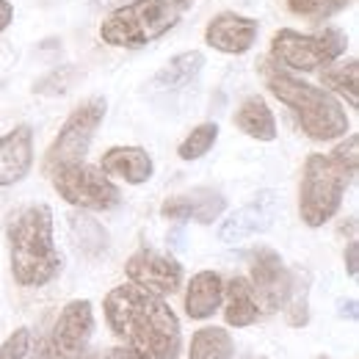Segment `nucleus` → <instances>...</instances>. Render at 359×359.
<instances>
[{
  "instance_id": "nucleus-1",
  "label": "nucleus",
  "mask_w": 359,
  "mask_h": 359,
  "mask_svg": "<svg viewBox=\"0 0 359 359\" xmlns=\"http://www.w3.org/2000/svg\"><path fill=\"white\" fill-rule=\"evenodd\" d=\"M105 320L111 332L138 359H177L182 351V332L175 310L138 285L114 287L105 302Z\"/></svg>"
},
{
  "instance_id": "nucleus-2",
  "label": "nucleus",
  "mask_w": 359,
  "mask_h": 359,
  "mask_svg": "<svg viewBox=\"0 0 359 359\" xmlns=\"http://www.w3.org/2000/svg\"><path fill=\"white\" fill-rule=\"evenodd\" d=\"M8 263L14 282L22 287H45L61 273V255L53 241V210L50 205H28L6 222Z\"/></svg>"
},
{
  "instance_id": "nucleus-3",
  "label": "nucleus",
  "mask_w": 359,
  "mask_h": 359,
  "mask_svg": "<svg viewBox=\"0 0 359 359\" xmlns=\"http://www.w3.org/2000/svg\"><path fill=\"white\" fill-rule=\"evenodd\" d=\"M266 86L282 105L293 111V116L299 119V128L313 141H334L348 133L346 108L323 86H313L273 67H266Z\"/></svg>"
},
{
  "instance_id": "nucleus-4",
  "label": "nucleus",
  "mask_w": 359,
  "mask_h": 359,
  "mask_svg": "<svg viewBox=\"0 0 359 359\" xmlns=\"http://www.w3.org/2000/svg\"><path fill=\"white\" fill-rule=\"evenodd\" d=\"M191 6L194 0H133L100 22V39L125 50L144 47L169 34Z\"/></svg>"
},
{
  "instance_id": "nucleus-5",
  "label": "nucleus",
  "mask_w": 359,
  "mask_h": 359,
  "mask_svg": "<svg viewBox=\"0 0 359 359\" xmlns=\"http://www.w3.org/2000/svg\"><path fill=\"white\" fill-rule=\"evenodd\" d=\"M348 175L329 158L313 152L304 161L302 185H299V216L307 226H323L334 219V213L343 205Z\"/></svg>"
},
{
  "instance_id": "nucleus-6",
  "label": "nucleus",
  "mask_w": 359,
  "mask_h": 359,
  "mask_svg": "<svg viewBox=\"0 0 359 359\" xmlns=\"http://www.w3.org/2000/svg\"><path fill=\"white\" fill-rule=\"evenodd\" d=\"M348 50V36L340 28H326L320 34H299L293 28H282L271 39L273 61L285 64L296 72H318L320 67L337 61Z\"/></svg>"
},
{
  "instance_id": "nucleus-7",
  "label": "nucleus",
  "mask_w": 359,
  "mask_h": 359,
  "mask_svg": "<svg viewBox=\"0 0 359 359\" xmlns=\"http://www.w3.org/2000/svg\"><path fill=\"white\" fill-rule=\"evenodd\" d=\"M50 177H53L55 194L78 210H97V213L102 210L105 213V210L119 208V202H122V191L116 188V182L100 166H91L86 161L58 166Z\"/></svg>"
},
{
  "instance_id": "nucleus-8",
  "label": "nucleus",
  "mask_w": 359,
  "mask_h": 359,
  "mask_svg": "<svg viewBox=\"0 0 359 359\" xmlns=\"http://www.w3.org/2000/svg\"><path fill=\"white\" fill-rule=\"evenodd\" d=\"M105 111H108V102L102 97H89L83 100L64 122V128L58 130L55 141L50 144L45 155V175H53L58 166H67V163H78L86 158L91 147V138L97 133V128L102 125L105 119Z\"/></svg>"
},
{
  "instance_id": "nucleus-9",
  "label": "nucleus",
  "mask_w": 359,
  "mask_h": 359,
  "mask_svg": "<svg viewBox=\"0 0 359 359\" xmlns=\"http://www.w3.org/2000/svg\"><path fill=\"white\" fill-rule=\"evenodd\" d=\"M290 282H293V273L287 271V266L282 263V257L263 246V249H255L252 252V293H255V302L260 307V313H276L285 307L287 302V293H290Z\"/></svg>"
},
{
  "instance_id": "nucleus-10",
  "label": "nucleus",
  "mask_w": 359,
  "mask_h": 359,
  "mask_svg": "<svg viewBox=\"0 0 359 359\" xmlns=\"http://www.w3.org/2000/svg\"><path fill=\"white\" fill-rule=\"evenodd\" d=\"M91 332H94V310H91V302L86 299H75L69 302L53 332H50V340H47V348H50V357L53 359H75L91 340Z\"/></svg>"
},
{
  "instance_id": "nucleus-11",
  "label": "nucleus",
  "mask_w": 359,
  "mask_h": 359,
  "mask_svg": "<svg viewBox=\"0 0 359 359\" xmlns=\"http://www.w3.org/2000/svg\"><path fill=\"white\" fill-rule=\"evenodd\" d=\"M125 273L133 285L155 296H172L182 285V266L172 255H161L155 249H141L130 255V260L125 263Z\"/></svg>"
},
{
  "instance_id": "nucleus-12",
  "label": "nucleus",
  "mask_w": 359,
  "mask_h": 359,
  "mask_svg": "<svg viewBox=\"0 0 359 359\" xmlns=\"http://www.w3.org/2000/svg\"><path fill=\"white\" fill-rule=\"evenodd\" d=\"M276 210H279L276 194L273 191H260L243 208H238L229 219H224V224L219 226V241L238 243V241H246L252 235L266 232V229H271L273 219H276Z\"/></svg>"
},
{
  "instance_id": "nucleus-13",
  "label": "nucleus",
  "mask_w": 359,
  "mask_h": 359,
  "mask_svg": "<svg viewBox=\"0 0 359 359\" xmlns=\"http://www.w3.org/2000/svg\"><path fill=\"white\" fill-rule=\"evenodd\" d=\"M257 36H260V22L255 17H243L235 11L216 14L205 28V42L219 53H226V55L249 53L257 45Z\"/></svg>"
},
{
  "instance_id": "nucleus-14",
  "label": "nucleus",
  "mask_w": 359,
  "mask_h": 359,
  "mask_svg": "<svg viewBox=\"0 0 359 359\" xmlns=\"http://www.w3.org/2000/svg\"><path fill=\"white\" fill-rule=\"evenodd\" d=\"M224 210H226L224 194L216 191V188H194L188 194H177V196L166 199L163 208H161L163 219L196 222V224H213L216 219H222Z\"/></svg>"
},
{
  "instance_id": "nucleus-15",
  "label": "nucleus",
  "mask_w": 359,
  "mask_h": 359,
  "mask_svg": "<svg viewBox=\"0 0 359 359\" xmlns=\"http://www.w3.org/2000/svg\"><path fill=\"white\" fill-rule=\"evenodd\" d=\"M34 166V130L20 125L0 138V188L14 185L31 175Z\"/></svg>"
},
{
  "instance_id": "nucleus-16",
  "label": "nucleus",
  "mask_w": 359,
  "mask_h": 359,
  "mask_svg": "<svg viewBox=\"0 0 359 359\" xmlns=\"http://www.w3.org/2000/svg\"><path fill=\"white\" fill-rule=\"evenodd\" d=\"M100 169L108 177H119L130 185H144L155 172L152 155L144 147H111L108 152H102Z\"/></svg>"
},
{
  "instance_id": "nucleus-17",
  "label": "nucleus",
  "mask_w": 359,
  "mask_h": 359,
  "mask_svg": "<svg viewBox=\"0 0 359 359\" xmlns=\"http://www.w3.org/2000/svg\"><path fill=\"white\" fill-rule=\"evenodd\" d=\"M224 279L216 271H199L191 276L185 290V315L191 320H205L222 307Z\"/></svg>"
},
{
  "instance_id": "nucleus-18",
  "label": "nucleus",
  "mask_w": 359,
  "mask_h": 359,
  "mask_svg": "<svg viewBox=\"0 0 359 359\" xmlns=\"http://www.w3.org/2000/svg\"><path fill=\"white\" fill-rule=\"evenodd\" d=\"M224 320L235 329H243V326H252L257 323L260 318V307L255 302V293H252V285L246 276H232L224 285Z\"/></svg>"
},
{
  "instance_id": "nucleus-19",
  "label": "nucleus",
  "mask_w": 359,
  "mask_h": 359,
  "mask_svg": "<svg viewBox=\"0 0 359 359\" xmlns=\"http://www.w3.org/2000/svg\"><path fill=\"white\" fill-rule=\"evenodd\" d=\"M232 122H235V128L241 133H246L249 138H257V141H273L276 138V119L271 114L269 102L263 97H257V94L246 97L238 105Z\"/></svg>"
},
{
  "instance_id": "nucleus-20",
  "label": "nucleus",
  "mask_w": 359,
  "mask_h": 359,
  "mask_svg": "<svg viewBox=\"0 0 359 359\" xmlns=\"http://www.w3.org/2000/svg\"><path fill=\"white\" fill-rule=\"evenodd\" d=\"M205 67V55L199 50H188V53H180L175 58H169L152 78V86L155 89H182L188 86Z\"/></svg>"
},
{
  "instance_id": "nucleus-21",
  "label": "nucleus",
  "mask_w": 359,
  "mask_h": 359,
  "mask_svg": "<svg viewBox=\"0 0 359 359\" xmlns=\"http://www.w3.org/2000/svg\"><path fill=\"white\" fill-rule=\"evenodd\" d=\"M320 72V83L323 89L348 100L351 108L359 105V94H357V83H359V61L357 58H348V61H332L326 67L318 69Z\"/></svg>"
},
{
  "instance_id": "nucleus-22",
  "label": "nucleus",
  "mask_w": 359,
  "mask_h": 359,
  "mask_svg": "<svg viewBox=\"0 0 359 359\" xmlns=\"http://www.w3.org/2000/svg\"><path fill=\"white\" fill-rule=\"evenodd\" d=\"M235 343L222 326H205L191 337L188 359H232Z\"/></svg>"
},
{
  "instance_id": "nucleus-23",
  "label": "nucleus",
  "mask_w": 359,
  "mask_h": 359,
  "mask_svg": "<svg viewBox=\"0 0 359 359\" xmlns=\"http://www.w3.org/2000/svg\"><path fill=\"white\" fill-rule=\"evenodd\" d=\"M69 226H72V241L75 246L86 255V257H100L108 249V232L100 222H94L91 216L83 213H72L69 216Z\"/></svg>"
},
{
  "instance_id": "nucleus-24",
  "label": "nucleus",
  "mask_w": 359,
  "mask_h": 359,
  "mask_svg": "<svg viewBox=\"0 0 359 359\" xmlns=\"http://www.w3.org/2000/svg\"><path fill=\"white\" fill-rule=\"evenodd\" d=\"M285 318L290 326H307L310 323V276L304 273H293L290 282V293L285 302Z\"/></svg>"
},
{
  "instance_id": "nucleus-25",
  "label": "nucleus",
  "mask_w": 359,
  "mask_h": 359,
  "mask_svg": "<svg viewBox=\"0 0 359 359\" xmlns=\"http://www.w3.org/2000/svg\"><path fill=\"white\" fill-rule=\"evenodd\" d=\"M216 138H219V125L216 122L196 125L191 133L182 138V144L177 147V155L182 161H199V158H205L213 149Z\"/></svg>"
},
{
  "instance_id": "nucleus-26",
  "label": "nucleus",
  "mask_w": 359,
  "mask_h": 359,
  "mask_svg": "<svg viewBox=\"0 0 359 359\" xmlns=\"http://www.w3.org/2000/svg\"><path fill=\"white\" fill-rule=\"evenodd\" d=\"M351 0H287V8L307 20H323L337 11H343Z\"/></svg>"
},
{
  "instance_id": "nucleus-27",
  "label": "nucleus",
  "mask_w": 359,
  "mask_h": 359,
  "mask_svg": "<svg viewBox=\"0 0 359 359\" xmlns=\"http://www.w3.org/2000/svg\"><path fill=\"white\" fill-rule=\"evenodd\" d=\"M329 158L348 175V180H354L357 177V166H359V135L351 133L343 144L334 147V152H332Z\"/></svg>"
},
{
  "instance_id": "nucleus-28",
  "label": "nucleus",
  "mask_w": 359,
  "mask_h": 359,
  "mask_svg": "<svg viewBox=\"0 0 359 359\" xmlns=\"http://www.w3.org/2000/svg\"><path fill=\"white\" fill-rule=\"evenodd\" d=\"M75 75V69L72 67H64V69H55V72H50L45 75L39 83H34V91H39V94H58V91H67L72 86V78Z\"/></svg>"
},
{
  "instance_id": "nucleus-29",
  "label": "nucleus",
  "mask_w": 359,
  "mask_h": 359,
  "mask_svg": "<svg viewBox=\"0 0 359 359\" xmlns=\"http://www.w3.org/2000/svg\"><path fill=\"white\" fill-rule=\"evenodd\" d=\"M31 351V332L28 329H17L0 348V359H25Z\"/></svg>"
},
{
  "instance_id": "nucleus-30",
  "label": "nucleus",
  "mask_w": 359,
  "mask_h": 359,
  "mask_svg": "<svg viewBox=\"0 0 359 359\" xmlns=\"http://www.w3.org/2000/svg\"><path fill=\"white\" fill-rule=\"evenodd\" d=\"M346 269H348V276H351V279H357V273H359V243L357 241H351V243L346 246Z\"/></svg>"
},
{
  "instance_id": "nucleus-31",
  "label": "nucleus",
  "mask_w": 359,
  "mask_h": 359,
  "mask_svg": "<svg viewBox=\"0 0 359 359\" xmlns=\"http://www.w3.org/2000/svg\"><path fill=\"white\" fill-rule=\"evenodd\" d=\"M11 20H14V6L8 0H0V34L11 25Z\"/></svg>"
},
{
  "instance_id": "nucleus-32",
  "label": "nucleus",
  "mask_w": 359,
  "mask_h": 359,
  "mask_svg": "<svg viewBox=\"0 0 359 359\" xmlns=\"http://www.w3.org/2000/svg\"><path fill=\"white\" fill-rule=\"evenodd\" d=\"M25 359H53L50 357V348H47V340L45 343H39V348H36V351H28Z\"/></svg>"
},
{
  "instance_id": "nucleus-33",
  "label": "nucleus",
  "mask_w": 359,
  "mask_h": 359,
  "mask_svg": "<svg viewBox=\"0 0 359 359\" xmlns=\"http://www.w3.org/2000/svg\"><path fill=\"white\" fill-rule=\"evenodd\" d=\"M108 359H138L133 354V351H128L125 346L122 348H111V354H108Z\"/></svg>"
},
{
  "instance_id": "nucleus-34",
  "label": "nucleus",
  "mask_w": 359,
  "mask_h": 359,
  "mask_svg": "<svg viewBox=\"0 0 359 359\" xmlns=\"http://www.w3.org/2000/svg\"><path fill=\"white\" fill-rule=\"evenodd\" d=\"M75 359H108V357H105L102 351H86V348H83Z\"/></svg>"
},
{
  "instance_id": "nucleus-35",
  "label": "nucleus",
  "mask_w": 359,
  "mask_h": 359,
  "mask_svg": "<svg viewBox=\"0 0 359 359\" xmlns=\"http://www.w3.org/2000/svg\"><path fill=\"white\" fill-rule=\"evenodd\" d=\"M318 359H332V357H318Z\"/></svg>"
}]
</instances>
